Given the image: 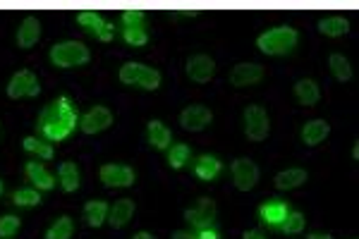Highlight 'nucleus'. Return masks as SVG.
Returning a JSON list of instances; mask_svg holds the SVG:
<instances>
[{"label":"nucleus","mask_w":359,"mask_h":239,"mask_svg":"<svg viewBox=\"0 0 359 239\" xmlns=\"http://www.w3.org/2000/svg\"><path fill=\"white\" fill-rule=\"evenodd\" d=\"M36 127L41 132V139L51 141V144L65 141L77 129V108L72 106L67 96H58L39 113Z\"/></svg>","instance_id":"obj_1"},{"label":"nucleus","mask_w":359,"mask_h":239,"mask_svg":"<svg viewBox=\"0 0 359 239\" xmlns=\"http://www.w3.org/2000/svg\"><path fill=\"white\" fill-rule=\"evenodd\" d=\"M299 31L292 29L290 24L273 26V29L264 31L257 39V48L264 56H287L297 48Z\"/></svg>","instance_id":"obj_2"},{"label":"nucleus","mask_w":359,"mask_h":239,"mask_svg":"<svg viewBox=\"0 0 359 239\" xmlns=\"http://www.w3.org/2000/svg\"><path fill=\"white\" fill-rule=\"evenodd\" d=\"M51 65L58 69H72V67H81L91 60V51L86 48V43L81 41H60L51 46Z\"/></svg>","instance_id":"obj_3"},{"label":"nucleus","mask_w":359,"mask_h":239,"mask_svg":"<svg viewBox=\"0 0 359 239\" xmlns=\"http://www.w3.org/2000/svg\"><path fill=\"white\" fill-rule=\"evenodd\" d=\"M118 77L125 86H137V89H144V91L161 89V81H163L159 69L149 67V65L144 63H134V60H129V63H125L122 67H120Z\"/></svg>","instance_id":"obj_4"},{"label":"nucleus","mask_w":359,"mask_h":239,"mask_svg":"<svg viewBox=\"0 0 359 239\" xmlns=\"http://www.w3.org/2000/svg\"><path fill=\"white\" fill-rule=\"evenodd\" d=\"M244 134L252 141H264L271 132V117L264 106H247L242 113Z\"/></svg>","instance_id":"obj_5"},{"label":"nucleus","mask_w":359,"mask_h":239,"mask_svg":"<svg viewBox=\"0 0 359 239\" xmlns=\"http://www.w3.org/2000/svg\"><path fill=\"white\" fill-rule=\"evenodd\" d=\"M10 99L19 101V99H36L41 94V84H39V77H36L31 69H19L10 77L8 86H5Z\"/></svg>","instance_id":"obj_6"},{"label":"nucleus","mask_w":359,"mask_h":239,"mask_svg":"<svg viewBox=\"0 0 359 239\" xmlns=\"http://www.w3.org/2000/svg\"><path fill=\"white\" fill-rule=\"evenodd\" d=\"M99 179L108 189H125L137 182V172H134V167L122 165V163H106L99 170Z\"/></svg>","instance_id":"obj_7"},{"label":"nucleus","mask_w":359,"mask_h":239,"mask_svg":"<svg viewBox=\"0 0 359 239\" xmlns=\"http://www.w3.org/2000/svg\"><path fill=\"white\" fill-rule=\"evenodd\" d=\"M232 172V182L239 192H252L259 182V165L252 158H237L230 165Z\"/></svg>","instance_id":"obj_8"},{"label":"nucleus","mask_w":359,"mask_h":239,"mask_svg":"<svg viewBox=\"0 0 359 239\" xmlns=\"http://www.w3.org/2000/svg\"><path fill=\"white\" fill-rule=\"evenodd\" d=\"M113 124V113L111 108L106 106H94L79 117V129L84 134H99L106 132L108 127Z\"/></svg>","instance_id":"obj_9"},{"label":"nucleus","mask_w":359,"mask_h":239,"mask_svg":"<svg viewBox=\"0 0 359 239\" xmlns=\"http://www.w3.org/2000/svg\"><path fill=\"white\" fill-rule=\"evenodd\" d=\"M214 122V113L206 106H187L180 113V124H182L187 132H204L209 124Z\"/></svg>","instance_id":"obj_10"},{"label":"nucleus","mask_w":359,"mask_h":239,"mask_svg":"<svg viewBox=\"0 0 359 239\" xmlns=\"http://www.w3.org/2000/svg\"><path fill=\"white\" fill-rule=\"evenodd\" d=\"M216 215H218V208H216V201L204 197L199 199V204L194 206V208H187L184 211V220L192 222V227H211L216 222Z\"/></svg>","instance_id":"obj_11"},{"label":"nucleus","mask_w":359,"mask_h":239,"mask_svg":"<svg viewBox=\"0 0 359 239\" xmlns=\"http://www.w3.org/2000/svg\"><path fill=\"white\" fill-rule=\"evenodd\" d=\"M184 72H187V77L192 81H197V84H206V81H211L216 74V60L206 56V53H197V56L187 60Z\"/></svg>","instance_id":"obj_12"},{"label":"nucleus","mask_w":359,"mask_h":239,"mask_svg":"<svg viewBox=\"0 0 359 239\" xmlns=\"http://www.w3.org/2000/svg\"><path fill=\"white\" fill-rule=\"evenodd\" d=\"M264 79V67L259 63H237L230 69V84L237 89H247V86H257Z\"/></svg>","instance_id":"obj_13"},{"label":"nucleus","mask_w":359,"mask_h":239,"mask_svg":"<svg viewBox=\"0 0 359 239\" xmlns=\"http://www.w3.org/2000/svg\"><path fill=\"white\" fill-rule=\"evenodd\" d=\"M39 39H41L39 17L26 15V17L19 22V29H17V34H15V41H17V46L22 48V51H29V48H34L36 43H39Z\"/></svg>","instance_id":"obj_14"},{"label":"nucleus","mask_w":359,"mask_h":239,"mask_svg":"<svg viewBox=\"0 0 359 239\" xmlns=\"http://www.w3.org/2000/svg\"><path fill=\"white\" fill-rule=\"evenodd\" d=\"M24 172H26V177H29V182L34 184V189H39V192H51V189L56 187V177H53V172H48L46 165L39 160L26 163Z\"/></svg>","instance_id":"obj_15"},{"label":"nucleus","mask_w":359,"mask_h":239,"mask_svg":"<svg viewBox=\"0 0 359 239\" xmlns=\"http://www.w3.org/2000/svg\"><path fill=\"white\" fill-rule=\"evenodd\" d=\"M134 215V201L132 199H120L115 204L108 208V225L113 227V230H120V227H125L129 220H132Z\"/></svg>","instance_id":"obj_16"},{"label":"nucleus","mask_w":359,"mask_h":239,"mask_svg":"<svg viewBox=\"0 0 359 239\" xmlns=\"http://www.w3.org/2000/svg\"><path fill=\"white\" fill-rule=\"evenodd\" d=\"M146 139L156 151H168L173 146V132L161 122V120H151L146 124Z\"/></svg>","instance_id":"obj_17"},{"label":"nucleus","mask_w":359,"mask_h":239,"mask_svg":"<svg viewBox=\"0 0 359 239\" xmlns=\"http://www.w3.org/2000/svg\"><path fill=\"white\" fill-rule=\"evenodd\" d=\"M307 170L304 167H287V170H280L278 175H276L273 184L278 192H290V189H297L302 187L304 182H307Z\"/></svg>","instance_id":"obj_18"},{"label":"nucleus","mask_w":359,"mask_h":239,"mask_svg":"<svg viewBox=\"0 0 359 239\" xmlns=\"http://www.w3.org/2000/svg\"><path fill=\"white\" fill-rule=\"evenodd\" d=\"M58 179H60V187H63V192L72 194L79 189L81 184V175H79V167L77 163L72 160H65L58 165Z\"/></svg>","instance_id":"obj_19"},{"label":"nucleus","mask_w":359,"mask_h":239,"mask_svg":"<svg viewBox=\"0 0 359 239\" xmlns=\"http://www.w3.org/2000/svg\"><path fill=\"white\" fill-rule=\"evenodd\" d=\"M287 213H290V208H287V204L280 199H269L266 204H261V208H259L261 220L269 222V225H280Z\"/></svg>","instance_id":"obj_20"},{"label":"nucleus","mask_w":359,"mask_h":239,"mask_svg":"<svg viewBox=\"0 0 359 239\" xmlns=\"http://www.w3.org/2000/svg\"><path fill=\"white\" fill-rule=\"evenodd\" d=\"M330 134V124L326 120H309L302 127V141L307 146H319Z\"/></svg>","instance_id":"obj_21"},{"label":"nucleus","mask_w":359,"mask_h":239,"mask_svg":"<svg viewBox=\"0 0 359 239\" xmlns=\"http://www.w3.org/2000/svg\"><path fill=\"white\" fill-rule=\"evenodd\" d=\"M221 170H223V163L211 154L199 156L197 165H194V175H197L201 182H211V179H216L221 175Z\"/></svg>","instance_id":"obj_22"},{"label":"nucleus","mask_w":359,"mask_h":239,"mask_svg":"<svg viewBox=\"0 0 359 239\" xmlns=\"http://www.w3.org/2000/svg\"><path fill=\"white\" fill-rule=\"evenodd\" d=\"M295 96H297V101L302 103V106H307V108H314L319 103L321 99V89H319V84L314 79H299L297 84H295Z\"/></svg>","instance_id":"obj_23"},{"label":"nucleus","mask_w":359,"mask_h":239,"mask_svg":"<svg viewBox=\"0 0 359 239\" xmlns=\"http://www.w3.org/2000/svg\"><path fill=\"white\" fill-rule=\"evenodd\" d=\"M108 208H111V206H108L106 201H101V199L86 201V206H84L86 225H89V227H101L103 222L108 220Z\"/></svg>","instance_id":"obj_24"},{"label":"nucleus","mask_w":359,"mask_h":239,"mask_svg":"<svg viewBox=\"0 0 359 239\" xmlns=\"http://www.w3.org/2000/svg\"><path fill=\"white\" fill-rule=\"evenodd\" d=\"M319 31L324 36H330V39H338V36H345L350 31V22L340 15H330V17L319 19Z\"/></svg>","instance_id":"obj_25"},{"label":"nucleus","mask_w":359,"mask_h":239,"mask_svg":"<svg viewBox=\"0 0 359 239\" xmlns=\"http://www.w3.org/2000/svg\"><path fill=\"white\" fill-rule=\"evenodd\" d=\"M22 146H24V151H29V154L39 156V160H53V156H56V149H53L51 141L41 137H26L22 141Z\"/></svg>","instance_id":"obj_26"},{"label":"nucleus","mask_w":359,"mask_h":239,"mask_svg":"<svg viewBox=\"0 0 359 239\" xmlns=\"http://www.w3.org/2000/svg\"><path fill=\"white\" fill-rule=\"evenodd\" d=\"M77 24L81 26L84 31H89V34L99 36L103 29H106L108 22L103 19V15H99L96 10H84V13L77 15Z\"/></svg>","instance_id":"obj_27"},{"label":"nucleus","mask_w":359,"mask_h":239,"mask_svg":"<svg viewBox=\"0 0 359 239\" xmlns=\"http://www.w3.org/2000/svg\"><path fill=\"white\" fill-rule=\"evenodd\" d=\"M328 67L333 72V77L338 81H350L352 79V63L342 53H330Z\"/></svg>","instance_id":"obj_28"},{"label":"nucleus","mask_w":359,"mask_h":239,"mask_svg":"<svg viewBox=\"0 0 359 239\" xmlns=\"http://www.w3.org/2000/svg\"><path fill=\"white\" fill-rule=\"evenodd\" d=\"M72 235H74V222L70 215H60L46 230V239H72Z\"/></svg>","instance_id":"obj_29"},{"label":"nucleus","mask_w":359,"mask_h":239,"mask_svg":"<svg viewBox=\"0 0 359 239\" xmlns=\"http://www.w3.org/2000/svg\"><path fill=\"white\" fill-rule=\"evenodd\" d=\"M189 156H192V149H189L187 144H173L170 149H168V165L175 167H184V163L189 160Z\"/></svg>","instance_id":"obj_30"},{"label":"nucleus","mask_w":359,"mask_h":239,"mask_svg":"<svg viewBox=\"0 0 359 239\" xmlns=\"http://www.w3.org/2000/svg\"><path fill=\"white\" fill-rule=\"evenodd\" d=\"M122 29H146V13L144 10H125L120 15Z\"/></svg>","instance_id":"obj_31"},{"label":"nucleus","mask_w":359,"mask_h":239,"mask_svg":"<svg viewBox=\"0 0 359 239\" xmlns=\"http://www.w3.org/2000/svg\"><path fill=\"white\" fill-rule=\"evenodd\" d=\"M280 227L287 235H299V232L307 227V218H304V213H299V211H290V213L285 215V220L280 222Z\"/></svg>","instance_id":"obj_32"},{"label":"nucleus","mask_w":359,"mask_h":239,"mask_svg":"<svg viewBox=\"0 0 359 239\" xmlns=\"http://www.w3.org/2000/svg\"><path fill=\"white\" fill-rule=\"evenodd\" d=\"M13 204L15 206H24V208H31V206H39L41 204V194L39 189H17V192L13 194Z\"/></svg>","instance_id":"obj_33"},{"label":"nucleus","mask_w":359,"mask_h":239,"mask_svg":"<svg viewBox=\"0 0 359 239\" xmlns=\"http://www.w3.org/2000/svg\"><path fill=\"white\" fill-rule=\"evenodd\" d=\"M122 39L127 46L144 48L146 43H149V31L146 29H122Z\"/></svg>","instance_id":"obj_34"},{"label":"nucleus","mask_w":359,"mask_h":239,"mask_svg":"<svg viewBox=\"0 0 359 239\" xmlns=\"http://www.w3.org/2000/svg\"><path fill=\"white\" fill-rule=\"evenodd\" d=\"M19 227H22V220L17 215H3V218H0V239L15 237L19 232Z\"/></svg>","instance_id":"obj_35"},{"label":"nucleus","mask_w":359,"mask_h":239,"mask_svg":"<svg viewBox=\"0 0 359 239\" xmlns=\"http://www.w3.org/2000/svg\"><path fill=\"white\" fill-rule=\"evenodd\" d=\"M113 36H115V24H111V22H108V24H106V29H103L101 34L96 36V39L103 41V43H108V41H113Z\"/></svg>","instance_id":"obj_36"},{"label":"nucleus","mask_w":359,"mask_h":239,"mask_svg":"<svg viewBox=\"0 0 359 239\" xmlns=\"http://www.w3.org/2000/svg\"><path fill=\"white\" fill-rule=\"evenodd\" d=\"M194 235H197V239H218V232L214 230V225H211V227H201V230H197Z\"/></svg>","instance_id":"obj_37"},{"label":"nucleus","mask_w":359,"mask_h":239,"mask_svg":"<svg viewBox=\"0 0 359 239\" xmlns=\"http://www.w3.org/2000/svg\"><path fill=\"white\" fill-rule=\"evenodd\" d=\"M170 239H197V235H194V232H187V230H175Z\"/></svg>","instance_id":"obj_38"},{"label":"nucleus","mask_w":359,"mask_h":239,"mask_svg":"<svg viewBox=\"0 0 359 239\" xmlns=\"http://www.w3.org/2000/svg\"><path fill=\"white\" fill-rule=\"evenodd\" d=\"M242 239H269V237H266L261 230H247V232L242 235Z\"/></svg>","instance_id":"obj_39"},{"label":"nucleus","mask_w":359,"mask_h":239,"mask_svg":"<svg viewBox=\"0 0 359 239\" xmlns=\"http://www.w3.org/2000/svg\"><path fill=\"white\" fill-rule=\"evenodd\" d=\"M307 239H333V235H328V232H326V235H321V232H312Z\"/></svg>","instance_id":"obj_40"},{"label":"nucleus","mask_w":359,"mask_h":239,"mask_svg":"<svg viewBox=\"0 0 359 239\" xmlns=\"http://www.w3.org/2000/svg\"><path fill=\"white\" fill-rule=\"evenodd\" d=\"M132 239H154V235H151V232H137Z\"/></svg>","instance_id":"obj_41"},{"label":"nucleus","mask_w":359,"mask_h":239,"mask_svg":"<svg viewBox=\"0 0 359 239\" xmlns=\"http://www.w3.org/2000/svg\"><path fill=\"white\" fill-rule=\"evenodd\" d=\"M352 158H359V141H355V146H352Z\"/></svg>","instance_id":"obj_42"},{"label":"nucleus","mask_w":359,"mask_h":239,"mask_svg":"<svg viewBox=\"0 0 359 239\" xmlns=\"http://www.w3.org/2000/svg\"><path fill=\"white\" fill-rule=\"evenodd\" d=\"M3 189H5V187H3V179H0V197H3Z\"/></svg>","instance_id":"obj_43"}]
</instances>
